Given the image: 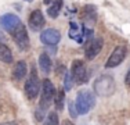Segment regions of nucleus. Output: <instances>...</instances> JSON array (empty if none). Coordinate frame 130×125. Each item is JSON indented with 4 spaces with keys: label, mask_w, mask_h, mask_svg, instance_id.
Here are the masks:
<instances>
[{
    "label": "nucleus",
    "mask_w": 130,
    "mask_h": 125,
    "mask_svg": "<svg viewBox=\"0 0 130 125\" xmlns=\"http://www.w3.org/2000/svg\"><path fill=\"white\" fill-rule=\"evenodd\" d=\"M51 58L50 56L47 54V53H42V54L39 56V68L40 71H42L43 74H50L51 71Z\"/></svg>",
    "instance_id": "obj_13"
},
{
    "label": "nucleus",
    "mask_w": 130,
    "mask_h": 125,
    "mask_svg": "<svg viewBox=\"0 0 130 125\" xmlns=\"http://www.w3.org/2000/svg\"><path fill=\"white\" fill-rule=\"evenodd\" d=\"M0 25H2V27L11 35V33L15 32V31H17L21 25H24V24L21 22V20L15 14L7 12V14H4V15L0 17Z\"/></svg>",
    "instance_id": "obj_7"
},
{
    "label": "nucleus",
    "mask_w": 130,
    "mask_h": 125,
    "mask_svg": "<svg viewBox=\"0 0 130 125\" xmlns=\"http://www.w3.org/2000/svg\"><path fill=\"white\" fill-rule=\"evenodd\" d=\"M40 89H42V82L39 81V77L36 74V70L32 68V74L30 77L26 79L25 85H24V90H25V95L28 96V99L33 100L39 96Z\"/></svg>",
    "instance_id": "obj_4"
},
{
    "label": "nucleus",
    "mask_w": 130,
    "mask_h": 125,
    "mask_svg": "<svg viewBox=\"0 0 130 125\" xmlns=\"http://www.w3.org/2000/svg\"><path fill=\"white\" fill-rule=\"evenodd\" d=\"M125 82H126V85L130 88V68H129L127 74H126V79H125Z\"/></svg>",
    "instance_id": "obj_21"
},
{
    "label": "nucleus",
    "mask_w": 130,
    "mask_h": 125,
    "mask_svg": "<svg viewBox=\"0 0 130 125\" xmlns=\"http://www.w3.org/2000/svg\"><path fill=\"white\" fill-rule=\"evenodd\" d=\"M103 46H104V40L101 39V38L90 40V43L87 45L86 52H85L86 58H87V60H93V58H95L98 56V53L103 50Z\"/></svg>",
    "instance_id": "obj_11"
},
{
    "label": "nucleus",
    "mask_w": 130,
    "mask_h": 125,
    "mask_svg": "<svg viewBox=\"0 0 130 125\" xmlns=\"http://www.w3.org/2000/svg\"><path fill=\"white\" fill-rule=\"evenodd\" d=\"M54 0H44V4H51Z\"/></svg>",
    "instance_id": "obj_24"
},
{
    "label": "nucleus",
    "mask_w": 130,
    "mask_h": 125,
    "mask_svg": "<svg viewBox=\"0 0 130 125\" xmlns=\"http://www.w3.org/2000/svg\"><path fill=\"white\" fill-rule=\"evenodd\" d=\"M57 97V89L53 85V82L50 79H44L42 82V89H40V103L36 110V120L38 121H43L44 112L51 107L53 102H55Z\"/></svg>",
    "instance_id": "obj_1"
},
{
    "label": "nucleus",
    "mask_w": 130,
    "mask_h": 125,
    "mask_svg": "<svg viewBox=\"0 0 130 125\" xmlns=\"http://www.w3.org/2000/svg\"><path fill=\"white\" fill-rule=\"evenodd\" d=\"M95 104V96L91 90L89 89H82L79 90L78 96H76V102H75V107L78 114L85 115L94 107Z\"/></svg>",
    "instance_id": "obj_2"
},
{
    "label": "nucleus",
    "mask_w": 130,
    "mask_h": 125,
    "mask_svg": "<svg viewBox=\"0 0 130 125\" xmlns=\"http://www.w3.org/2000/svg\"><path fill=\"white\" fill-rule=\"evenodd\" d=\"M72 85H73V81H72V77H71V72H65V75H64V92H69L72 89Z\"/></svg>",
    "instance_id": "obj_18"
},
{
    "label": "nucleus",
    "mask_w": 130,
    "mask_h": 125,
    "mask_svg": "<svg viewBox=\"0 0 130 125\" xmlns=\"http://www.w3.org/2000/svg\"><path fill=\"white\" fill-rule=\"evenodd\" d=\"M71 77L75 83H86L89 81L87 70L85 67V62L82 60H73L72 65H71Z\"/></svg>",
    "instance_id": "obj_5"
},
{
    "label": "nucleus",
    "mask_w": 130,
    "mask_h": 125,
    "mask_svg": "<svg viewBox=\"0 0 130 125\" xmlns=\"http://www.w3.org/2000/svg\"><path fill=\"white\" fill-rule=\"evenodd\" d=\"M126 54H127V49L126 46L120 45V46H116L113 49V52L111 53V56L108 57L107 62H105V68H115L120 62H123V60L126 58Z\"/></svg>",
    "instance_id": "obj_6"
},
{
    "label": "nucleus",
    "mask_w": 130,
    "mask_h": 125,
    "mask_svg": "<svg viewBox=\"0 0 130 125\" xmlns=\"http://www.w3.org/2000/svg\"><path fill=\"white\" fill-rule=\"evenodd\" d=\"M26 72H28V67H26L25 61L21 60V61L15 62V65L13 68V78L14 79H17V81L22 79V78L26 75Z\"/></svg>",
    "instance_id": "obj_12"
},
{
    "label": "nucleus",
    "mask_w": 130,
    "mask_h": 125,
    "mask_svg": "<svg viewBox=\"0 0 130 125\" xmlns=\"http://www.w3.org/2000/svg\"><path fill=\"white\" fill-rule=\"evenodd\" d=\"M65 92H64V89L62 90H60V92L57 93V97H55V106H57V108L58 110H62L64 108V99H65Z\"/></svg>",
    "instance_id": "obj_19"
},
{
    "label": "nucleus",
    "mask_w": 130,
    "mask_h": 125,
    "mask_svg": "<svg viewBox=\"0 0 130 125\" xmlns=\"http://www.w3.org/2000/svg\"><path fill=\"white\" fill-rule=\"evenodd\" d=\"M0 61L6 62V64L13 62V53L7 45H0Z\"/></svg>",
    "instance_id": "obj_15"
},
{
    "label": "nucleus",
    "mask_w": 130,
    "mask_h": 125,
    "mask_svg": "<svg viewBox=\"0 0 130 125\" xmlns=\"http://www.w3.org/2000/svg\"><path fill=\"white\" fill-rule=\"evenodd\" d=\"M4 42H6V36L2 32V29H0V45H4Z\"/></svg>",
    "instance_id": "obj_22"
},
{
    "label": "nucleus",
    "mask_w": 130,
    "mask_h": 125,
    "mask_svg": "<svg viewBox=\"0 0 130 125\" xmlns=\"http://www.w3.org/2000/svg\"><path fill=\"white\" fill-rule=\"evenodd\" d=\"M46 24V20H44V15L40 10H33L32 12L29 14V20H28V25L29 28L33 31V32H39Z\"/></svg>",
    "instance_id": "obj_9"
},
{
    "label": "nucleus",
    "mask_w": 130,
    "mask_h": 125,
    "mask_svg": "<svg viewBox=\"0 0 130 125\" xmlns=\"http://www.w3.org/2000/svg\"><path fill=\"white\" fill-rule=\"evenodd\" d=\"M43 125H60V120H58V114L55 111H51L47 114L44 118V124Z\"/></svg>",
    "instance_id": "obj_17"
},
{
    "label": "nucleus",
    "mask_w": 130,
    "mask_h": 125,
    "mask_svg": "<svg viewBox=\"0 0 130 125\" xmlns=\"http://www.w3.org/2000/svg\"><path fill=\"white\" fill-rule=\"evenodd\" d=\"M26 2H32V0H26Z\"/></svg>",
    "instance_id": "obj_25"
},
{
    "label": "nucleus",
    "mask_w": 130,
    "mask_h": 125,
    "mask_svg": "<svg viewBox=\"0 0 130 125\" xmlns=\"http://www.w3.org/2000/svg\"><path fill=\"white\" fill-rule=\"evenodd\" d=\"M61 125H75L72 122V121H69V120H65V121H62V124Z\"/></svg>",
    "instance_id": "obj_23"
},
{
    "label": "nucleus",
    "mask_w": 130,
    "mask_h": 125,
    "mask_svg": "<svg viewBox=\"0 0 130 125\" xmlns=\"http://www.w3.org/2000/svg\"><path fill=\"white\" fill-rule=\"evenodd\" d=\"M62 8V0H54L50 4V7L47 8V14L51 18H57L60 15V11Z\"/></svg>",
    "instance_id": "obj_16"
},
{
    "label": "nucleus",
    "mask_w": 130,
    "mask_h": 125,
    "mask_svg": "<svg viewBox=\"0 0 130 125\" xmlns=\"http://www.w3.org/2000/svg\"><path fill=\"white\" fill-rule=\"evenodd\" d=\"M94 92L97 96L107 97V96L113 95L115 92V79L111 75H101L94 81Z\"/></svg>",
    "instance_id": "obj_3"
},
{
    "label": "nucleus",
    "mask_w": 130,
    "mask_h": 125,
    "mask_svg": "<svg viewBox=\"0 0 130 125\" xmlns=\"http://www.w3.org/2000/svg\"><path fill=\"white\" fill-rule=\"evenodd\" d=\"M14 42L17 43V46L20 47L21 50H26L29 47V36H28V32H26V28L24 25H21L15 32L11 33Z\"/></svg>",
    "instance_id": "obj_10"
},
{
    "label": "nucleus",
    "mask_w": 130,
    "mask_h": 125,
    "mask_svg": "<svg viewBox=\"0 0 130 125\" xmlns=\"http://www.w3.org/2000/svg\"><path fill=\"white\" fill-rule=\"evenodd\" d=\"M40 40L46 46H55L61 40V32L58 29H54V28L44 29L40 33Z\"/></svg>",
    "instance_id": "obj_8"
},
{
    "label": "nucleus",
    "mask_w": 130,
    "mask_h": 125,
    "mask_svg": "<svg viewBox=\"0 0 130 125\" xmlns=\"http://www.w3.org/2000/svg\"><path fill=\"white\" fill-rule=\"evenodd\" d=\"M68 110H69V114H71V117H72V118H76L79 115L78 111H76L75 103H73L72 100H69V102H68Z\"/></svg>",
    "instance_id": "obj_20"
},
{
    "label": "nucleus",
    "mask_w": 130,
    "mask_h": 125,
    "mask_svg": "<svg viewBox=\"0 0 130 125\" xmlns=\"http://www.w3.org/2000/svg\"><path fill=\"white\" fill-rule=\"evenodd\" d=\"M69 28H71V29H69V33H68L69 38H71V39H75L78 43H82L85 38H83L82 29H79V25L76 22H73V21H71V22H69Z\"/></svg>",
    "instance_id": "obj_14"
}]
</instances>
